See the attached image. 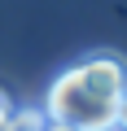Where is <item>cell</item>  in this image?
<instances>
[{"mask_svg": "<svg viewBox=\"0 0 127 131\" xmlns=\"http://www.w3.org/2000/svg\"><path fill=\"white\" fill-rule=\"evenodd\" d=\"M114 131H127V92L114 101Z\"/></svg>", "mask_w": 127, "mask_h": 131, "instance_id": "3", "label": "cell"}, {"mask_svg": "<svg viewBox=\"0 0 127 131\" xmlns=\"http://www.w3.org/2000/svg\"><path fill=\"white\" fill-rule=\"evenodd\" d=\"M9 118H13V101H9L5 92H0V131L9 127Z\"/></svg>", "mask_w": 127, "mask_h": 131, "instance_id": "4", "label": "cell"}, {"mask_svg": "<svg viewBox=\"0 0 127 131\" xmlns=\"http://www.w3.org/2000/svg\"><path fill=\"white\" fill-rule=\"evenodd\" d=\"M44 127H48L44 109H13V118H9L5 131H44Z\"/></svg>", "mask_w": 127, "mask_h": 131, "instance_id": "2", "label": "cell"}, {"mask_svg": "<svg viewBox=\"0 0 127 131\" xmlns=\"http://www.w3.org/2000/svg\"><path fill=\"white\" fill-rule=\"evenodd\" d=\"M75 74H79V83L96 96V101H118L123 92H127V61L118 57V52H88L79 66H75Z\"/></svg>", "mask_w": 127, "mask_h": 131, "instance_id": "1", "label": "cell"}, {"mask_svg": "<svg viewBox=\"0 0 127 131\" xmlns=\"http://www.w3.org/2000/svg\"><path fill=\"white\" fill-rule=\"evenodd\" d=\"M44 131H75V127H66V122H53V118H48V127H44Z\"/></svg>", "mask_w": 127, "mask_h": 131, "instance_id": "5", "label": "cell"}]
</instances>
